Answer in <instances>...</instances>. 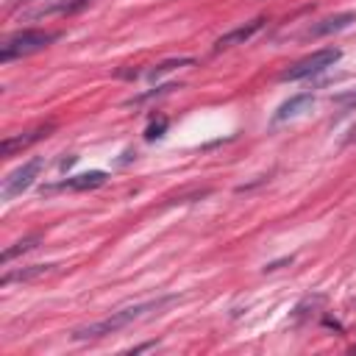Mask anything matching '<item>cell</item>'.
<instances>
[{"instance_id":"cell-11","label":"cell","mask_w":356,"mask_h":356,"mask_svg":"<svg viewBox=\"0 0 356 356\" xmlns=\"http://www.w3.org/2000/svg\"><path fill=\"white\" fill-rule=\"evenodd\" d=\"M36 242H39V236H28V239H19V242H14V248H6V250L0 253V261H3V264H8L14 256H19V253H28L31 248H36Z\"/></svg>"},{"instance_id":"cell-4","label":"cell","mask_w":356,"mask_h":356,"mask_svg":"<svg viewBox=\"0 0 356 356\" xmlns=\"http://www.w3.org/2000/svg\"><path fill=\"white\" fill-rule=\"evenodd\" d=\"M44 170V159L42 156H36V159H31V161H25L22 167H17V170H11L6 178H3V186H0V200H14L17 195H22L36 178H39V172Z\"/></svg>"},{"instance_id":"cell-1","label":"cell","mask_w":356,"mask_h":356,"mask_svg":"<svg viewBox=\"0 0 356 356\" xmlns=\"http://www.w3.org/2000/svg\"><path fill=\"white\" fill-rule=\"evenodd\" d=\"M178 295H161L156 300H145V303H136V306H125L120 312H111L108 317L97 320V323H89V325H81L72 331V339H100V337H108V334H117L122 328H128L131 323L136 320H145L150 317L153 312L161 314V309H167L170 303H175Z\"/></svg>"},{"instance_id":"cell-2","label":"cell","mask_w":356,"mask_h":356,"mask_svg":"<svg viewBox=\"0 0 356 356\" xmlns=\"http://www.w3.org/2000/svg\"><path fill=\"white\" fill-rule=\"evenodd\" d=\"M58 33H50V31H39V28H25V31H17L11 36L3 39L0 44V61L8 64L14 58H22V56H31V53H39L44 50L50 42H56Z\"/></svg>"},{"instance_id":"cell-6","label":"cell","mask_w":356,"mask_h":356,"mask_svg":"<svg viewBox=\"0 0 356 356\" xmlns=\"http://www.w3.org/2000/svg\"><path fill=\"white\" fill-rule=\"evenodd\" d=\"M261 25H264V17H256V19L245 22V25H239V28H234V31L222 33V36L214 42V50L220 53V50H228V47H234V44H245L253 33H259V31H261Z\"/></svg>"},{"instance_id":"cell-5","label":"cell","mask_w":356,"mask_h":356,"mask_svg":"<svg viewBox=\"0 0 356 356\" xmlns=\"http://www.w3.org/2000/svg\"><path fill=\"white\" fill-rule=\"evenodd\" d=\"M312 103H314V95H312V92H303V95H295V97L284 100V103L275 108V114H273V125H281V122H289V120L300 117L303 111L312 108Z\"/></svg>"},{"instance_id":"cell-3","label":"cell","mask_w":356,"mask_h":356,"mask_svg":"<svg viewBox=\"0 0 356 356\" xmlns=\"http://www.w3.org/2000/svg\"><path fill=\"white\" fill-rule=\"evenodd\" d=\"M339 56H342L339 47H323V50H314L312 56H306V58L295 61L292 67H286V70L281 72V81H303V78H309V75H317V72L334 67V64L339 61Z\"/></svg>"},{"instance_id":"cell-7","label":"cell","mask_w":356,"mask_h":356,"mask_svg":"<svg viewBox=\"0 0 356 356\" xmlns=\"http://www.w3.org/2000/svg\"><path fill=\"white\" fill-rule=\"evenodd\" d=\"M350 22H356V11H342V14H334V17H325V19H320V22H314L309 31H306V36H331V33H339V31H345Z\"/></svg>"},{"instance_id":"cell-13","label":"cell","mask_w":356,"mask_h":356,"mask_svg":"<svg viewBox=\"0 0 356 356\" xmlns=\"http://www.w3.org/2000/svg\"><path fill=\"white\" fill-rule=\"evenodd\" d=\"M164 131H167V117H159V120H153V122L147 125V131H145V139H147V142H153V139L164 136Z\"/></svg>"},{"instance_id":"cell-9","label":"cell","mask_w":356,"mask_h":356,"mask_svg":"<svg viewBox=\"0 0 356 356\" xmlns=\"http://www.w3.org/2000/svg\"><path fill=\"white\" fill-rule=\"evenodd\" d=\"M106 181V172L103 170H89V172H81V175H72V178H64L61 184L50 186V189H75V192H83V189H95Z\"/></svg>"},{"instance_id":"cell-8","label":"cell","mask_w":356,"mask_h":356,"mask_svg":"<svg viewBox=\"0 0 356 356\" xmlns=\"http://www.w3.org/2000/svg\"><path fill=\"white\" fill-rule=\"evenodd\" d=\"M50 131H53V125H39V128H33V131H28V134L6 136V139H3V145H0V153H3V156H14L17 150H22V147H28V145L39 142L42 136H47Z\"/></svg>"},{"instance_id":"cell-10","label":"cell","mask_w":356,"mask_h":356,"mask_svg":"<svg viewBox=\"0 0 356 356\" xmlns=\"http://www.w3.org/2000/svg\"><path fill=\"white\" fill-rule=\"evenodd\" d=\"M56 264H31V267H22V270H11V273H6L3 278H0V286H8V284H14V281H31V278H39V275H44V273H50Z\"/></svg>"},{"instance_id":"cell-15","label":"cell","mask_w":356,"mask_h":356,"mask_svg":"<svg viewBox=\"0 0 356 356\" xmlns=\"http://www.w3.org/2000/svg\"><path fill=\"white\" fill-rule=\"evenodd\" d=\"M348 142H356V128L350 131V136H348Z\"/></svg>"},{"instance_id":"cell-14","label":"cell","mask_w":356,"mask_h":356,"mask_svg":"<svg viewBox=\"0 0 356 356\" xmlns=\"http://www.w3.org/2000/svg\"><path fill=\"white\" fill-rule=\"evenodd\" d=\"M339 106H356V92H348V95H337L334 97Z\"/></svg>"},{"instance_id":"cell-12","label":"cell","mask_w":356,"mask_h":356,"mask_svg":"<svg viewBox=\"0 0 356 356\" xmlns=\"http://www.w3.org/2000/svg\"><path fill=\"white\" fill-rule=\"evenodd\" d=\"M195 58H167V61H161V64H156L150 72H147V78L150 81H159L164 72H170V70H175V67H189Z\"/></svg>"}]
</instances>
